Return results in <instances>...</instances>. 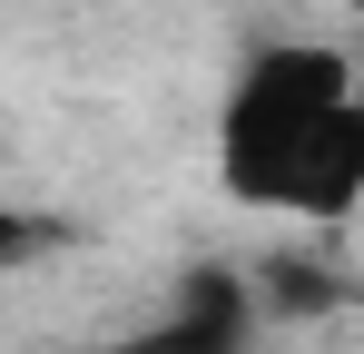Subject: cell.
I'll return each instance as SVG.
<instances>
[{"instance_id":"cell-4","label":"cell","mask_w":364,"mask_h":354,"mask_svg":"<svg viewBox=\"0 0 364 354\" xmlns=\"http://www.w3.org/2000/svg\"><path fill=\"white\" fill-rule=\"evenodd\" d=\"M20 246H40V227L30 217H0V266H20Z\"/></svg>"},{"instance_id":"cell-2","label":"cell","mask_w":364,"mask_h":354,"mask_svg":"<svg viewBox=\"0 0 364 354\" xmlns=\"http://www.w3.org/2000/svg\"><path fill=\"white\" fill-rule=\"evenodd\" d=\"M256 345V295H246L237 266H187L168 315L148 335H128L119 354H246Z\"/></svg>"},{"instance_id":"cell-1","label":"cell","mask_w":364,"mask_h":354,"mask_svg":"<svg viewBox=\"0 0 364 354\" xmlns=\"http://www.w3.org/2000/svg\"><path fill=\"white\" fill-rule=\"evenodd\" d=\"M217 177L237 207L345 227L364 197V99L335 40H266L217 99Z\"/></svg>"},{"instance_id":"cell-3","label":"cell","mask_w":364,"mask_h":354,"mask_svg":"<svg viewBox=\"0 0 364 354\" xmlns=\"http://www.w3.org/2000/svg\"><path fill=\"white\" fill-rule=\"evenodd\" d=\"M246 295H256V325H266V315L305 325V315H335V305H345V276H335V266H315V256H276V266H256V276H246Z\"/></svg>"}]
</instances>
